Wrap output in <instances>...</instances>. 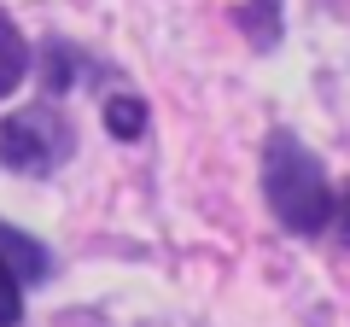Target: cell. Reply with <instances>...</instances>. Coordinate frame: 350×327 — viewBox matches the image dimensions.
I'll return each mask as SVG.
<instances>
[{
	"instance_id": "obj_8",
	"label": "cell",
	"mask_w": 350,
	"mask_h": 327,
	"mask_svg": "<svg viewBox=\"0 0 350 327\" xmlns=\"http://www.w3.org/2000/svg\"><path fill=\"white\" fill-rule=\"evenodd\" d=\"M24 322V287L12 280V269L0 263V327H18Z\"/></svg>"
},
{
	"instance_id": "obj_3",
	"label": "cell",
	"mask_w": 350,
	"mask_h": 327,
	"mask_svg": "<svg viewBox=\"0 0 350 327\" xmlns=\"http://www.w3.org/2000/svg\"><path fill=\"white\" fill-rule=\"evenodd\" d=\"M0 263L12 269V280L18 287H36V280H47V252H41V239H29L24 228H12V222H0Z\"/></svg>"
},
{
	"instance_id": "obj_7",
	"label": "cell",
	"mask_w": 350,
	"mask_h": 327,
	"mask_svg": "<svg viewBox=\"0 0 350 327\" xmlns=\"http://www.w3.org/2000/svg\"><path fill=\"white\" fill-rule=\"evenodd\" d=\"M239 29H245V41L257 53H269L280 41V0H245L239 6Z\"/></svg>"
},
{
	"instance_id": "obj_4",
	"label": "cell",
	"mask_w": 350,
	"mask_h": 327,
	"mask_svg": "<svg viewBox=\"0 0 350 327\" xmlns=\"http://www.w3.org/2000/svg\"><path fill=\"white\" fill-rule=\"evenodd\" d=\"M88 76H100V70H94V64H88L76 47H64V41H47V53H41V82H47V100L70 94L76 82H88Z\"/></svg>"
},
{
	"instance_id": "obj_6",
	"label": "cell",
	"mask_w": 350,
	"mask_h": 327,
	"mask_svg": "<svg viewBox=\"0 0 350 327\" xmlns=\"http://www.w3.org/2000/svg\"><path fill=\"white\" fill-rule=\"evenodd\" d=\"M100 112H105V135L111 140H140L146 135V100L140 94H111Z\"/></svg>"
},
{
	"instance_id": "obj_2",
	"label": "cell",
	"mask_w": 350,
	"mask_h": 327,
	"mask_svg": "<svg viewBox=\"0 0 350 327\" xmlns=\"http://www.w3.org/2000/svg\"><path fill=\"white\" fill-rule=\"evenodd\" d=\"M70 152H76V123L64 117L59 100H41L0 123V164L12 176H53Z\"/></svg>"
},
{
	"instance_id": "obj_9",
	"label": "cell",
	"mask_w": 350,
	"mask_h": 327,
	"mask_svg": "<svg viewBox=\"0 0 350 327\" xmlns=\"http://www.w3.org/2000/svg\"><path fill=\"white\" fill-rule=\"evenodd\" d=\"M333 228H338V239L350 246V181L333 193Z\"/></svg>"
},
{
	"instance_id": "obj_1",
	"label": "cell",
	"mask_w": 350,
	"mask_h": 327,
	"mask_svg": "<svg viewBox=\"0 0 350 327\" xmlns=\"http://www.w3.org/2000/svg\"><path fill=\"white\" fill-rule=\"evenodd\" d=\"M262 199H269V216L298 239H315L333 228V181L292 129L262 135Z\"/></svg>"
},
{
	"instance_id": "obj_5",
	"label": "cell",
	"mask_w": 350,
	"mask_h": 327,
	"mask_svg": "<svg viewBox=\"0 0 350 327\" xmlns=\"http://www.w3.org/2000/svg\"><path fill=\"white\" fill-rule=\"evenodd\" d=\"M29 76V41L18 36V24L0 12V100L18 94V82Z\"/></svg>"
}]
</instances>
